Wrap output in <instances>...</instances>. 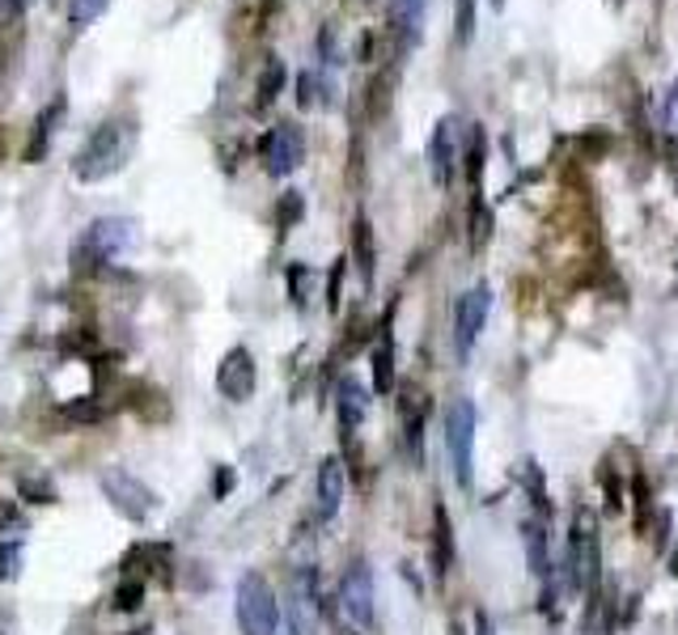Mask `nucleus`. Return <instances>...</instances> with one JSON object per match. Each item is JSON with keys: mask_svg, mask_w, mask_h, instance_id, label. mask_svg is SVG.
Wrapping results in <instances>:
<instances>
[{"mask_svg": "<svg viewBox=\"0 0 678 635\" xmlns=\"http://www.w3.org/2000/svg\"><path fill=\"white\" fill-rule=\"evenodd\" d=\"M136 153V123L132 120H107L102 127H94V136L81 145L77 170L81 183H102V178H115L123 165Z\"/></svg>", "mask_w": 678, "mask_h": 635, "instance_id": "nucleus-1", "label": "nucleus"}, {"mask_svg": "<svg viewBox=\"0 0 678 635\" xmlns=\"http://www.w3.org/2000/svg\"><path fill=\"white\" fill-rule=\"evenodd\" d=\"M348 496V471L340 458H322L319 462V475H315V500H319V521H331L340 513Z\"/></svg>", "mask_w": 678, "mask_h": 635, "instance_id": "nucleus-14", "label": "nucleus"}, {"mask_svg": "<svg viewBox=\"0 0 678 635\" xmlns=\"http://www.w3.org/2000/svg\"><path fill=\"white\" fill-rule=\"evenodd\" d=\"M463 158V145H458V123L441 120L433 127V140H429V170H433V183L449 187L454 178V161Z\"/></svg>", "mask_w": 678, "mask_h": 635, "instance_id": "nucleus-13", "label": "nucleus"}, {"mask_svg": "<svg viewBox=\"0 0 678 635\" xmlns=\"http://www.w3.org/2000/svg\"><path fill=\"white\" fill-rule=\"evenodd\" d=\"M22 563V543H0V581H13Z\"/></svg>", "mask_w": 678, "mask_h": 635, "instance_id": "nucleus-32", "label": "nucleus"}, {"mask_svg": "<svg viewBox=\"0 0 678 635\" xmlns=\"http://www.w3.org/2000/svg\"><path fill=\"white\" fill-rule=\"evenodd\" d=\"M259 158H263V170H268L272 178H288V174L306 161V136H301V127H297V123H276V127L263 136Z\"/></svg>", "mask_w": 678, "mask_h": 635, "instance_id": "nucleus-9", "label": "nucleus"}, {"mask_svg": "<svg viewBox=\"0 0 678 635\" xmlns=\"http://www.w3.org/2000/svg\"><path fill=\"white\" fill-rule=\"evenodd\" d=\"M666 127H670V136L678 140V80L670 85V94H666Z\"/></svg>", "mask_w": 678, "mask_h": 635, "instance_id": "nucleus-35", "label": "nucleus"}, {"mask_svg": "<svg viewBox=\"0 0 678 635\" xmlns=\"http://www.w3.org/2000/svg\"><path fill=\"white\" fill-rule=\"evenodd\" d=\"M98 487H102V496L111 500V509L120 516H127V521H136V525L158 513L153 487L140 483V478L132 475V471H123V466H107V471L98 475Z\"/></svg>", "mask_w": 678, "mask_h": 635, "instance_id": "nucleus-5", "label": "nucleus"}, {"mask_svg": "<svg viewBox=\"0 0 678 635\" xmlns=\"http://www.w3.org/2000/svg\"><path fill=\"white\" fill-rule=\"evenodd\" d=\"M0 89H4V51H0Z\"/></svg>", "mask_w": 678, "mask_h": 635, "instance_id": "nucleus-44", "label": "nucleus"}, {"mask_svg": "<svg viewBox=\"0 0 678 635\" xmlns=\"http://www.w3.org/2000/svg\"><path fill=\"white\" fill-rule=\"evenodd\" d=\"M344 267H348V259H340V263L331 267V279H326V310H331V314L340 310V288H344Z\"/></svg>", "mask_w": 678, "mask_h": 635, "instance_id": "nucleus-33", "label": "nucleus"}, {"mask_svg": "<svg viewBox=\"0 0 678 635\" xmlns=\"http://www.w3.org/2000/svg\"><path fill=\"white\" fill-rule=\"evenodd\" d=\"M632 500H637V534H649V525H653V491H649V478L644 475H632Z\"/></svg>", "mask_w": 678, "mask_h": 635, "instance_id": "nucleus-22", "label": "nucleus"}, {"mask_svg": "<svg viewBox=\"0 0 678 635\" xmlns=\"http://www.w3.org/2000/svg\"><path fill=\"white\" fill-rule=\"evenodd\" d=\"M22 496H39V505H56V487L47 478H22Z\"/></svg>", "mask_w": 678, "mask_h": 635, "instance_id": "nucleus-34", "label": "nucleus"}, {"mask_svg": "<svg viewBox=\"0 0 678 635\" xmlns=\"http://www.w3.org/2000/svg\"><path fill=\"white\" fill-rule=\"evenodd\" d=\"M30 4H35V0H0V13H4V17H22Z\"/></svg>", "mask_w": 678, "mask_h": 635, "instance_id": "nucleus-39", "label": "nucleus"}, {"mask_svg": "<svg viewBox=\"0 0 678 635\" xmlns=\"http://www.w3.org/2000/svg\"><path fill=\"white\" fill-rule=\"evenodd\" d=\"M284 77H288V73H284V60H276V55H272V60L263 64L259 80H255V107H259V111H268V107H272V102L280 98Z\"/></svg>", "mask_w": 678, "mask_h": 635, "instance_id": "nucleus-19", "label": "nucleus"}, {"mask_svg": "<svg viewBox=\"0 0 678 635\" xmlns=\"http://www.w3.org/2000/svg\"><path fill=\"white\" fill-rule=\"evenodd\" d=\"M340 614L357 627V632H373L378 619V597H373V572L365 559H353L340 576Z\"/></svg>", "mask_w": 678, "mask_h": 635, "instance_id": "nucleus-6", "label": "nucleus"}, {"mask_svg": "<svg viewBox=\"0 0 678 635\" xmlns=\"http://www.w3.org/2000/svg\"><path fill=\"white\" fill-rule=\"evenodd\" d=\"M259 386V373H255V357L250 348H230L221 364H217V390L230 398V402H246Z\"/></svg>", "mask_w": 678, "mask_h": 635, "instance_id": "nucleus-11", "label": "nucleus"}, {"mask_svg": "<svg viewBox=\"0 0 678 635\" xmlns=\"http://www.w3.org/2000/svg\"><path fill=\"white\" fill-rule=\"evenodd\" d=\"M111 601H115V610L132 614L145 601V576H123L120 585H115V594H111Z\"/></svg>", "mask_w": 678, "mask_h": 635, "instance_id": "nucleus-23", "label": "nucleus"}, {"mask_svg": "<svg viewBox=\"0 0 678 635\" xmlns=\"http://www.w3.org/2000/svg\"><path fill=\"white\" fill-rule=\"evenodd\" d=\"M132 241H136V221H127V216H102V221H94L85 229L81 254L94 259V263H111V259H120Z\"/></svg>", "mask_w": 678, "mask_h": 635, "instance_id": "nucleus-10", "label": "nucleus"}, {"mask_svg": "<svg viewBox=\"0 0 678 635\" xmlns=\"http://www.w3.org/2000/svg\"><path fill=\"white\" fill-rule=\"evenodd\" d=\"M476 402L471 398H454L445 407V453H449V466L458 487H471L476 483Z\"/></svg>", "mask_w": 678, "mask_h": 635, "instance_id": "nucleus-3", "label": "nucleus"}, {"mask_svg": "<svg viewBox=\"0 0 678 635\" xmlns=\"http://www.w3.org/2000/svg\"><path fill=\"white\" fill-rule=\"evenodd\" d=\"M322 80L315 77V73H301V77H297V107H301V111H310V107H315V102H322Z\"/></svg>", "mask_w": 678, "mask_h": 635, "instance_id": "nucleus-31", "label": "nucleus"}, {"mask_svg": "<svg viewBox=\"0 0 678 635\" xmlns=\"http://www.w3.org/2000/svg\"><path fill=\"white\" fill-rule=\"evenodd\" d=\"M476 4L479 0H458L454 4V42L458 47H467L471 35H476Z\"/></svg>", "mask_w": 678, "mask_h": 635, "instance_id": "nucleus-27", "label": "nucleus"}, {"mask_svg": "<svg viewBox=\"0 0 678 635\" xmlns=\"http://www.w3.org/2000/svg\"><path fill=\"white\" fill-rule=\"evenodd\" d=\"M606 145H611L606 136H590V140H581V153H585V158H594V153H602Z\"/></svg>", "mask_w": 678, "mask_h": 635, "instance_id": "nucleus-40", "label": "nucleus"}, {"mask_svg": "<svg viewBox=\"0 0 678 635\" xmlns=\"http://www.w3.org/2000/svg\"><path fill=\"white\" fill-rule=\"evenodd\" d=\"M521 538H526L530 572L547 581V572H552V556H547V525H543V516H526V521H521Z\"/></svg>", "mask_w": 678, "mask_h": 635, "instance_id": "nucleus-17", "label": "nucleus"}, {"mask_svg": "<svg viewBox=\"0 0 678 635\" xmlns=\"http://www.w3.org/2000/svg\"><path fill=\"white\" fill-rule=\"evenodd\" d=\"M64 415L77 420V424H98V420L111 415V407H107L102 398H81V402H69V407H64Z\"/></svg>", "mask_w": 678, "mask_h": 635, "instance_id": "nucleus-26", "label": "nucleus"}, {"mask_svg": "<svg viewBox=\"0 0 678 635\" xmlns=\"http://www.w3.org/2000/svg\"><path fill=\"white\" fill-rule=\"evenodd\" d=\"M234 601H238V627L242 635H276L280 627V606L272 585L259 576V572H246L234 589Z\"/></svg>", "mask_w": 678, "mask_h": 635, "instance_id": "nucleus-4", "label": "nucleus"}, {"mask_svg": "<svg viewBox=\"0 0 678 635\" xmlns=\"http://www.w3.org/2000/svg\"><path fill=\"white\" fill-rule=\"evenodd\" d=\"M467 238H471V250H476V254L492 241V208L479 199V191H476V199H471V229H467Z\"/></svg>", "mask_w": 678, "mask_h": 635, "instance_id": "nucleus-21", "label": "nucleus"}, {"mask_svg": "<svg viewBox=\"0 0 678 635\" xmlns=\"http://www.w3.org/2000/svg\"><path fill=\"white\" fill-rule=\"evenodd\" d=\"M64 115V98H56L47 111H42V120H39V136L30 140V149H26V158L30 161H42L47 158V145H51V132H56V120Z\"/></svg>", "mask_w": 678, "mask_h": 635, "instance_id": "nucleus-20", "label": "nucleus"}, {"mask_svg": "<svg viewBox=\"0 0 678 635\" xmlns=\"http://www.w3.org/2000/svg\"><path fill=\"white\" fill-rule=\"evenodd\" d=\"M564 585L572 594H602V538L599 516L590 509H577L572 534H568V559H564Z\"/></svg>", "mask_w": 678, "mask_h": 635, "instance_id": "nucleus-2", "label": "nucleus"}, {"mask_svg": "<svg viewBox=\"0 0 678 635\" xmlns=\"http://www.w3.org/2000/svg\"><path fill=\"white\" fill-rule=\"evenodd\" d=\"M445 635H467V627H463V623H458V619H454V623H449V627H445Z\"/></svg>", "mask_w": 678, "mask_h": 635, "instance_id": "nucleus-43", "label": "nucleus"}, {"mask_svg": "<svg viewBox=\"0 0 678 635\" xmlns=\"http://www.w3.org/2000/svg\"><path fill=\"white\" fill-rule=\"evenodd\" d=\"M399 386V364H395V306L378 322V344H373V390L386 398Z\"/></svg>", "mask_w": 678, "mask_h": 635, "instance_id": "nucleus-12", "label": "nucleus"}, {"mask_svg": "<svg viewBox=\"0 0 678 635\" xmlns=\"http://www.w3.org/2000/svg\"><path fill=\"white\" fill-rule=\"evenodd\" d=\"M276 635H301V632H297V623H293L288 614H280V627H276Z\"/></svg>", "mask_w": 678, "mask_h": 635, "instance_id": "nucleus-42", "label": "nucleus"}, {"mask_svg": "<svg viewBox=\"0 0 678 635\" xmlns=\"http://www.w3.org/2000/svg\"><path fill=\"white\" fill-rule=\"evenodd\" d=\"M353 263H357V272L365 284H373V263H378V250H373V225H369V216L357 212V221H353Z\"/></svg>", "mask_w": 678, "mask_h": 635, "instance_id": "nucleus-18", "label": "nucleus"}, {"mask_svg": "<svg viewBox=\"0 0 678 635\" xmlns=\"http://www.w3.org/2000/svg\"><path fill=\"white\" fill-rule=\"evenodd\" d=\"M521 483H526L530 500L539 505V513H552V500H547V487H543V471H539V462H526V466H521Z\"/></svg>", "mask_w": 678, "mask_h": 635, "instance_id": "nucleus-29", "label": "nucleus"}, {"mask_svg": "<svg viewBox=\"0 0 678 635\" xmlns=\"http://www.w3.org/2000/svg\"><path fill=\"white\" fill-rule=\"evenodd\" d=\"M599 483H602V496H606V513H624V478H615V466L611 462H602L599 471Z\"/></svg>", "mask_w": 678, "mask_h": 635, "instance_id": "nucleus-25", "label": "nucleus"}, {"mask_svg": "<svg viewBox=\"0 0 678 635\" xmlns=\"http://www.w3.org/2000/svg\"><path fill=\"white\" fill-rule=\"evenodd\" d=\"M488 314H492V288L488 284H476V288H467L458 297V306H454V344H458V357L463 360L471 357L476 339L483 335Z\"/></svg>", "mask_w": 678, "mask_h": 635, "instance_id": "nucleus-7", "label": "nucleus"}, {"mask_svg": "<svg viewBox=\"0 0 678 635\" xmlns=\"http://www.w3.org/2000/svg\"><path fill=\"white\" fill-rule=\"evenodd\" d=\"M666 543H670V513H666V509H657V534H653V547H657V551H666Z\"/></svg>", "mask_w": 678, "mask_h": 635, "instance_id": "nucleus-37", "label": "nucleus"}, {"mask_svg": "<svg viewBox=\"0 0 678 635\" xmlns=\"http://www.w3.org/2000/svg\"><path fill=\"white\" fill-rule=\"evenodd\" d=\"M301 212H306V199H301V191H284L276 203V225L280 234H288L297 221H301Z\"/></svg>", "mask_w": 678, "mask_h": 635, "instance_id": "nucleus-28", "label": "nucleus"}, {"mask_svg": "<svg viewBox=\"0 0 678 635\" xmlns=\"http://www.w3.org/2000/svg\"><path fill=\"white\" fill-rule=\"evenodd\" d=\"M0 635H4V632H0Z\"/></svg>", "mask_w": 678, "mask_h": 635, "instance_id": "nucleus-47", "label": "nucleus"}, {"mask_svg": "<svg viewBox=\"0 0 678 635\" xmlns=\"http://www.w3.org/2000/svg\"><path fill=\"white\" fill-rule=\"evenodd\" d=\"M424 17H429V0H386V39L395 51V64L424 39Z\"/></svg>", "mask_w": 678, "mask_h": 635, "instance_id": "nucleus-8", "label": "nucleus"}, {"mask_svg": "<svg viewBox=\"0 0 678 635\" xmlns=\"http://www.w3.org/2000/svg\"><path fill=\"white\" fill-rule=\"evenodd\" d=\"M9 525H17V509L13 505H0V530H9Z\"/></svg>", "mask_w": 678, "mask_h": 635, "instance_id": "nucleus-41", "label": "nucleus"}, {"mask_svg": "<svg viewBox=\"0 0 678 635\" xmlns=\"http://www.w3.org/2000/svg\"><path fill=\"white\" fill-rule=\"evenodd\" d=\"M454 568V521L445 505H433V576L445 581Z\"/></svg>", "mask_w": 678, "mask_h": 635, "instance_id": "nucleus-16", "label": "nucleus"}, {"mask_svg": "<svg viewBox=\"0 0 678 635\" xmlns=\"http://www.w3.org/2000/svg\"><path fill=\"white\" fill-rule=\"evenodd\" d=\"M230 487H234V471H230V466H221V471H217V487H212V491H217V500H221V496H230Z\"/></svg>", "mask_w": 678, "mask_h": 635, "instance_id": "nucleus-38", "label": "nucleus"}, {"mask_svg": "<svg viewBox=\"0 0 678 635\" xmlns=\"http://www.w3.org/2000/svg\"><path fill=\"white\" fill-rule=\"evenodd\" d=\"M670 568H675V572H678V551H675V559H670Z\"/></svg>", "mask_w": 678, "mask_h": 635, "instance_id": "nucleus-46", "label": "nucleus"}, {"mask_svg": "<svg viewBox=\"0 0 678 635\" xmlns=\"http://www.w3.org/2000/svg\"><path fill=\"white\" fill-rule=\"evenodd\" d=\"M463 158H467V178L479 183V174H483V158H488V145H483V132H479V127L467 132V153H463Z\"/></svg>", "mask_w": 678, "mask_h": 635, "instance_id": "nucleus-30", "label": "nucleus"}, {"mask_svg": "<svg viewBox=\"0 0 678 635\" xmlns=\"http://www.w3.org/2000/svg\"><path fill=\"white\" fill-rule=\"evenodd\" d=\"M123 635H149V627H136V632H123Z\"/></svg>", "mask_w": 678, "mask_h": 635, "instance_id": "nucleus-45", "label": "nucleus"}, {"mask_svg": "<svg viewBox=\"0 0 678 635\" xmlns=\"http://www.w3.org/2000/svg\"><path fill=\"white\" fill-rule=\"evenodd\" d=\"M107 9H111V0H69V26H73V30H85V26L98 22Z\"/></svg>", "mask_w": 678, "mask_h": 635, "instance_id": "nucleus-24", "label": "nucleus"}, {"mask_svg": "<svg viewBox=\"0 0 678 635\" xmlns=\"http://www.w3.org/2000/svg\"><path fill=\"white\" fill-rule=\"evenodd\" d=\"M365 411H369V395H365V386L353 382V377H344V382L335 386V415H340L344 445H348V440H357L360 424H365Z\"/></svg>", "mask_w": 678, "mask_h": 635, "instance_id": "nucleus-15", "label": "nucleus"}, {"mask_svg": "<svg viewBox=\"0 0 678 635\" xmlns=\"http://www.w3.org/2000/svg\"><path fill=\"white\" fill-rule=\"evenodd\" d=\"M306 279H310V272H306V267H293V272H288V284H293V301H297V306H306Z\"/></svg>", "mask_w": 678, "mask_h": 635, "instance_id": "nucleus-36", "label": "nucleus"}]
</instances>
